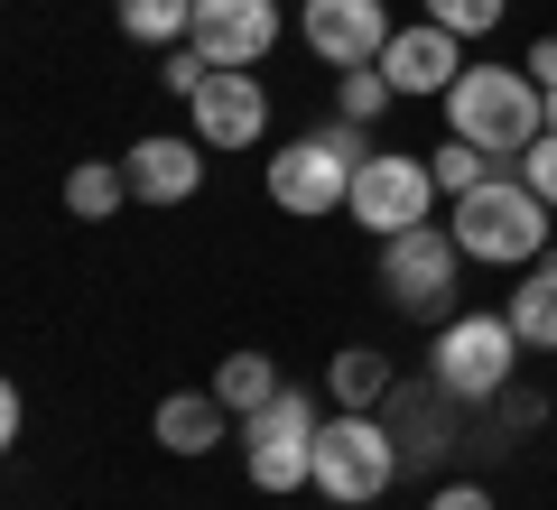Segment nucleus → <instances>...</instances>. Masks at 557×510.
I'll use <instances>...</instances> for the list:
<instances>
[{
  "mask_svg": "<svg viewBox=\"0 0 557 510\" xmlns=\"http://www.w3.org/2000/svg\"><path fill=\"white\" fill-rule=\"evenodd\" d=\"M121 38H139V47L196 38V0H121Z\"/></svg>",
  "mask_w": 557,
  "mask_h": 510,
  "instance_id": "obj_20",
  "label": "nucleus"
},
{
  "mask_svg": "<svg viewBox=\"0 0 557 510\" xmlns=\"http://www.w3.org/2000/svg\"><path fill=\"white\" fill-rule=\"evenodd\" d=\"M391 28H399V20L381 10V0H307V10H298V38L317 47L335 75H344V65H381Z\"/></svg>",
  "mask_w": 557,
  "mask_h": 510,
  "instance_id": "obj_10",
  "label": "nucleus"
},
{
  "mask_svg": "<svg viewBox=\"0 0 557 510\" xmlns=\"http://www.w3.org/2000/svg\"><path fill=\"white\" fill-rule=\"evenodd\" d=\"M548 130H557V84H548Z\"/></svg>",
  "mask_w": 557,
  "mask_h": 510,
  "instance_id": "obj_28",
  "label": "nucleus"
},
{
  "mask_svg": "<svg viewBox=\"0 0 557 510\" xmlns=\"http://www.w3.org/2000/svg\"><path fill=\"white\" fill-rule=\"evenodd\" d=\"M223 436H233V409H223L214 390H177V399H159V446H168V455H214Z\"/></svg>",
  "mask_w": 557,
  "mask_h": 510,
  "instance_id": "obj_15",
  "label": "nucleus"
},
{
  "mask_svg": "<svg viewBox=\"0 0 557 510\" xmlns=\"http://www.w3.org/2000/svg\"><path fill=\"white\" fill-rule=\"evenodd\" d=\"M502 10H511V0H428V20L456 28V38H483V28H502Z\"/></svg>",
  "mask_w": 557,
  "mask_h": 510,
  "instance_id": "obj_23",
  "label": "nucleus"
},
{
  "mask_svg": "<svg viewBox=\"0 0 557 510\" xmlns=\"http://www.w3.org/2000/svg\"><path fill=\"white\" fill-rule=\"evenodd\" d=\"M317 399L307 390H278L270 409H251L242 418V473H251L260 492H298V483H317Z\"/></svg>",
  "mask_w": 557,
  "mask_h": 510,
  "instance_id": "obj_6",
  "label": "nucleus"
},
{
  "mask_svg": "<svg viewBox=\"0 0 557 510\" xmlns=\"http://www.w3.org/2000/svg\"><path fill=\"white\" fill-rule=\"evenodd\" d=\"M325 390H335V409H381V399H391V362H381L372 344H344V353L325 362Z\"/></svg>",
  "mask_w": 557,
  "mask_h": 510,
  "instance_id": "obj_19",
  "label": "nucleus"
},
{
  "mask_svg": "<svg viewBox=\"0 0 557 510\" xmlns=\"http://www.w3.org/2000/svg\"><path fill=\"white\" fill-rule=\"evenodd\" d=\"M186 130L205 139V149H251L260 130H270V94H260L251 65H214V75L196 84V102H186Z\"/></svg>",
  "mask_w": 557,
  "mask_h": 510,
  "instance_id": "obj_9",
  "label": "nucleus"
},
{
  "mask_svg": "<svg viewBox=\"0 0 557 510\" xmlns=\"http://www.w3.org/2000/svg\"><path fill=\"white\" fill-rule=\"evenodd\" d=\"M428 167H437V196H446V204H456V196H474V186L493 177V158H483L474 139H456V130H446L437 149H428Z\"/></svg>",
  "mask_w": 557,
  "mask_h": 510,
  "instance_id": "obj_21",
  "label": "nucleus"
},
{
  "mask_svg": "<svg viewBox=\"0 0 557 510\" xmlns=\"http://www.w3.org/2000/svg\"><path fill=\"white\" fill-rule=\"evenodd\" d=\"M530 75H539V84H557V38H539V47H530Z\"/></svg>",
  "mask_w": 557,
  "mask_h": 510,
  "instance_id": "obj_27",
  "label": "nucleus"
},
{
  "mask_svg": "<svg viewBox=\"0 0 557 510\" xmlns=\"http://www.w3.org/2000/svg\"><path fill=\"white\" fill-rule=\"evenodd\" d=\"M354 510H381V501H354Z\"/></svg>",
  "mask_w": 557,
  "mask_h": 510,
  "instance_id": "obj_29",
  "label": "nucleus"
},
{
  "mask_svg": "<svg viewBox=\"0 0 557 510\" xmlns=\"http://www.w3.org/2000/svg\"><path fill=\"white\" fill-rule=\"evenodd\" d=\"M121 204H131V167H112V158L65 167V214H75V223H112Z\"/></svg>",
  "mask_w": 557,
  "mask_h": 510,
  "instance_id": "obj_18",
  "label": "nucleus"
},
{
  "mask_svg": "<svg viewBox=\"0 0 557 510\" xmlns=\"http://www.w3.org/2000/svg\"><path fill=\"white\" fill-rule=\"evenodd\" d=\"M399 436H391V418L381 409H335L317 427V492L335 510H354V501H381V492L399 483Z\"/></svg>",
  "mask_w": 557,
  "mask_h": 510,
  "instance_id": "obj_4",
  "label": "nucleus"
},
{
  "mask_svg": "<svg viewBox=\"0 0 557 510\" xmlns=\"http://www.w3.org/2000/svg\"><path fill=\"white\" fill-rule=\"evenodd\" d=\"M456 270H465V241L446 233V223H418V233H391V241H381V288H391L399 315H446Z\"/></svg>",
  "mask_w": 557,
  "mask_h": 510,
  "instance_id": "obj_8",
  "label": "nucleus"
},
{
  "mask_svg": "<svg viewBox=\"0 0 557 510\" xmlns=\"http://www.w3.org/2000/svg\"><path fill=\"white\" fill-rule=\"evenodd\" d=\"M456 409L465 399L456 390H399V399H381V418H391V436H399V455L409 464H437V455H456Z\"/></svg>",
  "mask_w": 557,
  "mask_h": 510,
  "instance_id": "obj_14",
  "label": "nucleus"
},
{
  "mask_svg": "<svg viewBox=\"0 0 557 510\" xmlns=\"http://www.w3.org/2000/svg\"><path fill=\"white\" fill-rule=\"evenodd\" d=\"M446 233L465 241V260H483V270H530L539 251H548V233H557V204L539 196L530 177H483L474 196H456V223Z\"/></svg>",
  "mask_w": 557,
  "mask_h": 510,
  "instance_id": "obj_2",
  "label": "nucleus"
},
{
  "mask_svg": "<svg viewBox=\"0 0 557 510\" xmlns=\"http://www.w3.org/2000/svg\"><path fill=\"white\" fill-rule=\"evenodd\" d=\"M381 75H391V94H446V84L465 75V38L437 28V20H409L381 47Z\"/></svg>",
  "mask_w": 557,
  "mask_h": 510,
  "instance_id": "obj_12",
  "label": "nucleus"
},
{
  "mask_svg": "<svg viewBox=\"0 0 557 510\" xmlns=\"http://www.w3.org/2000/svg\"><path fill=\"white\" fill-rule=\"evenodd\" d=\"M446 130L474 139L493 167H520V149L548 130V84L530 65H465L446 84Z\"/></svg>",
  "mask_w": 557,
  "mask_h": 510,
  "instance_id": "obj_1",
  "label": "nucleus"
},
{
  "mask_svg": "<svg viewBox=\"0 0 557 510\" xmlns=\"http://www.w3.org/2000/svg\"><path fill=\"white\" fill-rule=\"evenodd\" d=\"M502 315L520 325V344H530V353H557V260H530Z\"/></svg>",
  "mask_w": 557,
  "mask_h": 510,
  "instance_id": "obj_16",
  "label": "nucleus"
},
{
  "mask_svg": "<svg viewBox=\"0 0 557 510\" xmlns=\"http://www.w3.org/2000/svg\"><path fill=\"white\" fill-rule=\"evenodd\" d=\"M428 510H502V501L483 483H446V492H428Z\"/></svg>",
  "mask_w": 557,
  "mask_h": 510,
  "instance_id": "obj_25",
  "label": "nucleus"
},
{
  "mask_svg": "<svg viewBox=\"0 0 557 510\" xmlns=\"http://www.w3.org/2000/svg\"><path fill=\"white\" fill-rule=\"evenodd\" d=\"M278 390H288V381H278V362H270V353H251V344H242V353H223V362H214V399H223V409H233V418L270 409Z\"/></svg>",
  "mask_w": 557,
  "mask_h": 510,
  "instance_id": "obj_17",
  "label": "nucleus"
},
{
  "mask_svg": "<svg viewBox=\"0 0 557 510\" xmlns=\"http://www.w3.org/2000/svg\"><path fill=\"white\" fill-rule=\"evenodd\" d=\"M196 47L214 65H260L278 47V0H196Z\"/></svg>",
  "mask_w": 557,
  "mask_h": 510,
  "instance_id": "obj_13",
  "label": "nucleus"
},
{
  "mask_svg": "<svg viewBox=\"0 0 557 510\" xmlns=\"http://www.w3.org/2000/svg\"><path fill=\"white\" fill-rule=\"evenodd\" d=\"M520 353H530V344H520L511 315H446L428 372H437V390H456L465 409H474V399H502V390H511Z\"/></svg>",
  "mask_w": 557,
  "mask_h": 510,
  "instance_id": "obj_5",
  "label": "nucleus"
},
{
  "mask_svg": "<svg viewBox=\"0 0 557 510\" xmlns=\"http://www.w3.org/2000/svg\"><path fill=\"white\" fill-rule=\"evenodd\" d=\"M428 204H437V167H428V158H409V149H372L344 214H354L372 241H391V233H418V223H428Z\"/></svg>",
  "mask_w": 557,
  "mask_h": 510,
  "instance_id": "obj_7",
  "label": "nucleus"
},
{
  "mask_svg": "<svg viewBox=\"0 0 557 510\" xmlns=\"http://www.w3.org/2000/svg\"><path fill=\"white\" fill-rule=\"evenodd\" d=\"M362 121H335V130H307L288 139V149L270 158V204L278 214H298V223H325L354 204V177H362Z\"/></svg>",
  "mask_w": 557,
  "mask_h": 510,
  "instance_id": "obj_3",
  "label": "nucleus"
},
{
  "mask_svg": "<svg viewBox=\"0 0 557 510\" xmlns=\"http://www.w3.org/2000/svg\"><path fill=\"white\" fill-rule=\"evenodd\" d=\"M520 177H530V186H539V196H548V204H557V130H539V139H530V149H520Z\"/></svg>",
  "mask_w": 557,
  "mask_h": 510,
  "instance_id": "obj_24",
  "label": "nucleus"
},
{
  "mask_svg": "<svg viewBox=\"0 0 557 510\" xmlns=\"http://www.w3.org/2000/svg\"><path fill=\"white\" fill-rule=\"evenodd\" d=\"M335 102H344V121H362V130H372L399 94H391V75H381V65H344V75H335Z\"/></svg>",
  "mask_w": 557,
  "mask_h": 510,
  "instance_id": "obj_22",
  "label": "nucleus"
},
{
  "mask_svg": "<svg viewBox=\"0 0 557 510\" xmlns=\"http://www.w3.org/2000/svg\"><path fill=\"white\" fill-rule=\"evenodd\" d=\"M205 139L196 130H149V139H131V158H121V167H131V196L139 204H186L205 186Z\"/></svg>",
  "mask_w": 557,
  "mask_h": 510,
  "instance_id": "obj_11",
  "label": "nucleus"
},
{
  "mask_svg": "<svg viewBox=\"0 0 557 510\" xmlns=\"http://www.w3.org/2000/svg\"><path fill=\"white\" fill-rule=\"evenodd\" d=\"M502 418L511 427H539V390H502Z\"/></svg>",
  "mask_w": 557,
  "mask_h": 510,
  "instance_id": "obj_26",
  "label": "nucleus"
}]
</instances>
